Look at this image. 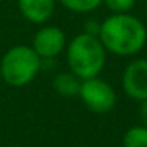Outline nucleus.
I'll list each match as a JSON object with an SVG mask.
<instances>
[{
  "mask_svg": "<svg viewBox=\"0 0 147 147\" xmlns=\"http://www.w3.org/2000/svg\"><path fill=\"white\" fill-rule=\"evenodd\" d=\"M41 67V57L29 46L11 48L2 59L0 73L5 82L10 86L21 87L29 84L36 76Z\"/></svg>",
  "mask_w": 147,
  "mask_h": 147,
  "instance_id": "nucleus-3",
  "label": "nucleus"
},
{
  "mask_svg": "<svg viewBox=\"0 0 147 147\" xmlns=\"http://www.w3.org/2000/svg\"><path fill=\"white\" fill-rule=\"evenodd\" d=\"M65 48V35L59 27H45L35 35L33 51L43 59H52Z\"/></svg>",
  "mask_w": 147,
  "mask_h": 147,
  "instance_id": "nucleus-6",
  "label": "nucleus"
},
{
  "mask_svg": "<svg viewBox=\"0 0 147 147\" xmlns=\"http://www.w3.org/2000/svg\"><path fill=\"white\" fill-rule=\"evenodd\" d=\"M18 2L24 18L35 24L48 21L54 11V0H18Z\"/></svg>",
  "mask_w": 147,
  "mask_h": 147,
  "instance_id": "nucleus-7",
  "label": "nucleus"
},
{
  "mask_svg": "<svg viewBox=\"0 0 147 147\" xmlns=\"http://www.w3.org/2000/svg\"><path fill=\"white\" fill-rule=\"evenodd\" d=\"M123 90L133 100H147V60L138 59L131 62L123 71L122 78Z\"/></svg>",
  "mask_w": 147,
  "mask_h": 147,
  "instance_id": "nucleus-5",
  "label": "nucleus"
},
{
  "mask_svg": "<svg viewBox=\"0 0 147 147\" xmlns=\"http://www.w3.org/2000/svg\"><path fill=\"white\" fill-rule=\"evenodd\" d=\"M100 41L105 49L117 55H133L144 48L147 30L138 18L117 13L100 26Z\"/></svg>",
  "mask_w": 147,
  "mask_h": 147,
  "instance_id": "nucleus-1",
  "label": "nucleus"
},
{
  "mask_svg": "<svg viewBox=\"0 0 147 147\" xmlns=\"http://www.w3.org/2000/svg\"><path fill=\"white\" fill-rule=\"evenodd\" d=\"M86 106L93 112L106 114L115 105V92L106 81L98 78H89L84 79L79 87V93Z\"/></svg>",
  "mask_w": 147,
  "mask_h": 147,
  "instance_id": "nucleus-4",
  "label": "nucleus"
},
{
  "mask_svg": "<svg viewBox=\"0 0 147 147\" xmlns=\"http://www.w3.org/2000/svg\"><path fill=\"white\" fill-rule=\"evenodd\" d=\"M106 62L105 46L92 33H81L68 46V65L81 79L95 78Z\"/></svg>",
  "mask_w": 147,
  "mask_h": 147,
  "instance_id": "nucleus-2",
  "label": "nucleus"
},
{
  "mask_svg": "<svg viewBox=\"0 0 147 147\" xmlns=\"http://www.w3.org/2000/svg\"><path fill=\"white\" fill-rule=\"evenodd\" d=\"M0 78H2V73H0Z\"/></svg>",
  "mask_w": 147,
  "mask_h": 147,
  "instance_id": "nucleus-13",
  "label": "nucleus"
},
{
  "mask_svg": "<svg viewBox=\"0 0 147 147\" xmlns=\"http://www.w3.org/2000/svg\"><path fill=\"white\" fill-rule=\"evenodd\" d=\"M62 3L71 11H78V13H89V11L98 8V5L103 0H60Z\"/></svg>",
  "mask_w": 147,
  "mask_h": 147,
  "instance_id": "nucleus-10",
  "label": "nucleus"
},
{
  "mask_svg": "<svg viewBox=\"0 0 147 147\" xmlns=\"http://www.w3.org/2000/svg\"><path fill=\"white\" fill-rule=\"evenodd\" d=\"M123 147H147V127H133L125 133Z\"/></svg>",
  "mask_w": 147,
  "mask_h": 147,
  "instance_id": "nucleus-9",
  "label": "nucleus"
},
{
  "mask_svg": "<svg viewBox=\"0 0 147 147\" xmlns=\"http://www.w3.org/2000/svg\"><path fill=\"white\" fill-rule=\"evenodd\" d=\"M108 5L109 10L115 11V13H127L134 7L136 0H103Z\"/></svg>",
  "mask_w": 147,
  "mask_h": 147,
  "instance_id": "nucleus-11",
  "label": "nucleus"
},
{
  "mask_svg": "<svg viewBox=\"0 0 147 147\" xmlns=\"http://www.w3.org/2000/svg\"><path fill=\"white\" fill-rule=\"evenodd\" d=\"M79 87L81 82L78 81L76 74H68V73H62L54 79V89L60 93L62 96H74L79 93Z\"/></svg>",
  "mask_w": 147,
  "mask_h": 147,
  "instance_id": "nucleus-8",
  "label": "nucleus"
},
{
  "mask_svg": "<svg viewBox=\"0 0 147 147\" xmlns=\"http://www.w3.org/2000/svg\"><path fill=\"white\" fill-rule=\"evenodd\" d=\"M139 115H141V120H142L144 127H147V100H142V103H141Z\"/></svg>",
  "mask_w": 147,
  "mask_h": 147,
  "instance_id": "nucleus-12",
  "label": "nucleus"
}]
</instances>
